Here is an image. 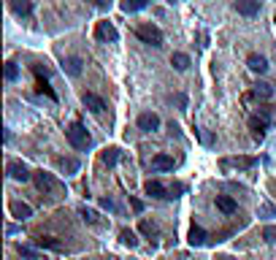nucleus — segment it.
<instances>
[{"label":"nucleus","instance_id":"f257e3e1","mask_svg":"<svg viewBox=\"0 0 276 260\" xmlns=\"http://www.w3.org/2000/svg\"><path fill=\"white\" fill-rule=\"evenodd\" d=\"M33 182H35V187L44 195H62V193H65V184H62L60 179H54L52 173H46V171L33 173Z\"/></svg>","mask_w":276,"mask_h":260},{"label":"nucleus","instance_id":"f03ea898","mask_svg":"<svg viewBox=\"0 0 276 260\" xmlns=\"http://www.w3.org/2000/svg\"><path fill=\"white\" fill-rule=\"evenodd\" d=\"M65 136H68V141H70V146L73 149H90L92 146V136L87 133L84 125H78V122L70 125V128L65 130Z\"/></svg>","mask_w":276,"mask_h":260},{"label":"nucleus","instance_id":"7ed1b4c3","mask_svg":"<svg viewBox=\"0 0 276 260\" xmlns=\"http://www.w3.org/2000/svg\"><path fill=\"white\" fill-rule=\"evenodd\" d=\"M136 35H138L144 44H152V46H157V49L163 46V33H160V27L149 25V22H146V25H138V27H136Z\"/></svg>","mask_w":276,"mask_h":260},{"label":"nucleus","instance_id":"20e7f679","mask_svg":"<svg viewBox=\"0 0 276 260\" xmlns=\"http://www.w3.org/2000/svg\"><path fill=\"white\" fill-rule=\"evenodd\" d=\"M6 173L14 179V182H27L33 173H30V168L25 163H19V160H9V165H6Z\"/></svg>","mask_w":276,"mask_h":260},{"label":"nucleus","instance_id":"39448f33","mask_svg":"<svg viewBox=\"0 0 276 260\" xmlns=\"http://www.w3.org/2000/svg\"><path fill=\"white\" fill-rule=\"evenodd\" d=\"M95 35L100 38V41H106V44H116V41H120V33H116V27L111 25V22H98Z\"/></svg>","mask_w":276,"mask_h":260},{"label":"nucleus","instance_id":"423d86ee","mask_svg":"<svg viewBox=\"0 0 276 260\" xmlns=\"http://www.w3.org/2000/svg\"><path fill=\"white\" fill-rule=\"evenodd\" d=\"M82 103H84V108H90L95 117H100L106 112V103H103V98L100 95H95V92H84V98H82Z\"/></svg>","mask_w":276,"mask_h":260},{"label":"nucleus","instance_id":"0eeeda50","mask_svg":"<svg viewBox=\"0 0 276 260\" xmlns=\"http://www.w3.org/2000/svg\"><path fill=\"white\" fill-rule=\"evenodd\" d=\"M138 128L144 130V133H152L160 128V117L152 114V112H144V114H138Z\"/></svg>","mask_w":276,"mask_h":260},{"label":"nucleus","instance_id":"6e6552de","mask_svg":"<svg viewBox=\"0 0 276 260\" xmlns=\"http://www.w3.org/2000/svg\"><path fill=\"white\" fill-rule=\"evenodd\" d=\"M144 193L146 195H152V198H171V195H168V187H165L163 182H157V179H152V182H146L144 184Z\"/></svg>","mask_w":276,"mask_h":260},{"label":"nucleus","instance_id":"1a4fd4ad","mask_svg":"<svg viewBox=\"0 0 276 260\" xmlns=\"http://www.w3.org/2000/svg\"><path fill=\"white\" fill-rule=\"evenodd\" d=\"M235 11L244 14V17H255V14H260V0H239Z\"/></svg>","mask_w":276,"mask_h":260},{"label":"nucleus","instance_id":"9d476101","mask_svg":"<svg viewBox=\"0 0 276 260\" xmlns=\"http://www.w3.org/2000/svg\"><path fill=\"white\" fill-rule=\"evenodd\" d=\"M255 168L257 157H230V160H222V168Z\"/></svg>","mask_w":276,"mask_h":260},{"label":"nucleus","instance_id":"9b49d317","mask_svg":"<svg viewBox=\"0 0 276 260\" xmlns=\"http://www.w3.org/2000/svg\"><path fill=\"white\" fill-rule=\"evenodd\" d=\"M11 214L17 217L19 222H25V219L33 217V209H30L27 203H22V201H14V203H11Z\"/></svg>","mask_w":276,"mask_h":260},{"label":"nucleus","instance_id":"f8f14e48","mask_svg":"<svg viewBox=\"0 0 276 260\" xmlns=\"http://www.w3.org/2000/svg\"><path fill=\"white\" fill-rule=\"evenodd\" d=\"M268 125H271V122L260 120V117H249V130L255 133V138H265V133H268Z\"/></svg>","mask_w":276,"mask_h":260},{"label":"nucleus","instance_id":"ddd939ff","mask_svg":"<svg viewBox=\"0 0 276 260\" xmlns=\"http://www.w3.org/2000/svg\"><path fill=\"white\" fill-rule=\"evenodd\" d=\"M173 165L176 163H173L171 155H154L152 157V168L154 171H173Z\"/></svg>","mask_w":276,"mask_h":260},{"label":"nucleus","instance_id":"4468645a","mask_svg":"<svg viewBox=\"0 0 276 260\" xmlns=\"http://www.w3.org/2000/svg\"><path fill=\"white\" fill-rule=\"evenodd\" d=\"M217 209L222 211V214H233V211L239 209V203H235V198H230V195H217Z\"/></svg>","mask_w":276,"mask_h":260},{"label":"nucleus","instance_id":"2eb2a0df","mask_svg":"<svg viewBox=\"0 0 276 260\" xmlns=\"http://www.w3.org/2000/svg\"><path fill=\"white\" fill-rule=\"evenodd\" d=\"M206 241H209V233L203 231L201 225H192L190 228V244H192V247H203Z\"/></svg>","mask_w":276,"mask_h":260},{"label":"nucleus","instance_id":"dca6fc26","mask_svg":"<svg viewBox=\"0 0 276 260\" xmlns=\"http://www.w3.org/2000/svg\"><path fill=\"white\" fill-rule=\"evenodd\" d=\"M247 65H249V70H255V73H265V70H268V60L260 57V54H249Z\"/></svg>","mask_w":276,"mask_h":260},{"label":"nucleus","instance_id":"f3484780","mask_svg":"<svg viewBox=\"0 0 276 260\" xmlns=\"http://www.w3.org/2000/svg\"><path fill=\"white\" fill-rule=\"evenodd\" d=\"M252 95H255V98H263V100L273 98V84H268V82H257L255 87H252Z\"/></svg>","mask_w":276,"mask_h":260},{"label":"nucleus","instance_id":"a211bd4d","mask_svg":"<svg viewBox=\"0 0 276 260\" xmlns=\"http://www.w3.org/2000/svg\"><path fill=\"white\" fill-rule=\"evenodd\" d=\"M11 11L19 14V17H30V11H33V3H30V0H14V3H11Z\"/></svg>","mask_w":276,"mask_h":260},{"label":"nucleus","instance_id":"6ab92c4d","mask_svg":"<svg viewBox=\"0 0 276 260\" xmlns=\"http://www.w3.org/2000/svg\"><path fill=\"white\" fill-rule=\"evenodd\" d=\"M38 247H44V249H54V252H62V244L57 239H49V236H41V239H35Z\"/></svg>","mask_w":276,"mask_h":260},{"label":"nucleus","instance_id":"aec40b11","mask_svg":"<svg viewBox=\"0 0 276 260\" xmlns=\"http://www.w3.org/2000/svg\"><path fill=\"white\" fill-rule=\"evenodd\" d=\"M171 62H173V68H176V70H187V68H190V57H187L184 52H176L171 57Z\"/></svg>","mask_w":276,"mask_h":260},{"label":"nucleus","instance_id":"412c9836","mask_svg":"<svg viewBox=\"0 0 276 260\" xmlns=\"http://www.w3.org/2000/svg\"><path fill=\"white\" fill-rule=\"evenodd\" d=\"M100 160H103V165H108V168H111V165H116V160H120V149H116V146L106 149V152L100 155Z\"/></svg>","mask_w":276,"mask_h":260},{"label":"nucleus","instance_id":"4be33fe9","mask_svg":"<svg viewBox=\"0 0 276 260\" xmlns=\"http://www.w3.org/2000/svg\"><path fill=\"white\" fill-rule=\"evenodd\" d=\"M141 9H146V0H133V3H130V0H125V3H122V11L125 14H136Z\"/></svg>","mask_w":276,"mask_h":260},{"label":"nucleus","instance_id":"5701e85b","mask_svg":"<svg viewBox=\"0 0 276 260\" xmlns=\"http://www.w3.org/2000/svg\"><path fill=\"white\" fill-rule=\"evenodd\" d=\"M82 65H84V62L78 60V57L65 60V70H68V76H78V73H82Z\"/></svg>","mask_w":276,"mask_h":260},{"label":"nucleus","instance_id":"b1692460","mask_svg":"<svg viewBox=\"0 0 276 260\" xmlns=\"http://www.w3.org/2000/svg\"><path fill=\"white\" fill-rule=\"evenodd\" d=\"M60 168L65 173H76L78 171V160H73V157H62L60 160Z\"/></svg>","mask_w":276,"mask_h":260},{"label":"nucleus","instance_id":"393cba45","mask_svg":"<svg viewBox=\"0 0 276 260\" xmlns=\"http://www.w3.org/2000/svg\"><path fill=\"white\" fill-rule=\"evenodd\" d=\"M120 239H122L125 247H138V239H136V233H133V231H122Z\"/></svg>","mask_w":276,"mask_h":260},{"label":"nucleus","instance_id":"a878e982","mask_svg":"<svg viewBox=\"0 0 276 260\" xmlns=\"http://www.w3.org/2000/svg\"><path fill=\"white\" fill-rule=\"evenodd\" d=\"M6 79H9V82H17V79H19L17 62H6Z\"/></svg>","mask_w":276,"mask_h":260},{"label":"nucleus","instance_id":"bb28decb","mask_svg":"<svg viewBox=\"0 0 276 260\" xmlns=\"http://www.w3.org/2000/svg\"><path fill=\"white\" fill-rule=\"evenodd\" d=\"M19 255H22V257H27V260H38V257H41L35 247H22V244H19Z\"/></svg>","mask_w":276,"mask_h":260},{"label":"nucleus","instance_id":"cd10ccee","mask_svg":"<svg viewBox=\"0 0 276 260\" xmlns=\"http://www.w3.org/2000/svg\"><path fill=\"white\" fill-rule=\"evenodd\" d=\"M141 233H144V236H154V239H157V236H160V231H157V225L146 222V219H144V222H141Z\"/></svg>","mask_w":276,"mask_h":260},{"label":"nucleus","instance_id":"c85d7f7f","mask_svg":"<svg viewBox=\"0 0 276 260\" xmlns=\"http://www.w3.org/2000/svg\"><path fill=\"white\" fill-rule=\"evenodd\" d=\"M78 214H82V217H84L90 225H95V222H98V214H95L92 209H87V206H82V209H78Z\"/></svg>","mask_w":276,"mask_h":260},{"label":"nucleus","instance_id":"c756f323","mask_svg":"<svg viewBox=\"0 0 276 260\" xmlns=\"http://www.w3.org/2000/svg\"><path fill=\"white\" fill-rule=\"evenodd\" d=\"M257 217H276V206H271V203H263V206L257 209Z\"/></svg>","mask_w":276,"mask_h":260},{"label":"nucleus","instance_id":"7c9ffc66","mask_svg":"<svg viewBox=\"0 0 276 260\" xmlns=\"http://www.w3.org/2000/svg\"><path fill=\"white\" fill-rule=\"evenodd\" d=\"M263 239H265L268 244H276V228H273V225L263 228Z\"/></svg>","mask_w":276,"mask_h":260},{"label":"nucleus","instance_id":"2f4dec72","mask_svg":"<svg viewBox=\"0 0 276 260\" xmlns=\"http://www.w3.org/2000/svg\"><path fill=\"white\" fill-rule=\"evenodd\" d=\"M100 206L108 209V211H120V206H116V203H114L111 198H100Z\"/></svg>","mask_w":276,"mask_h":260},{"label":"nucleus","instance_id":"473e14b6","mask_svg":"<svg viewBox=\"0 0 276 260\" xmlns=\"http://www.w3.org/2000/svg\"><path fill=\"white\" fill-rule=\"evenodd\" d=\"M41 92H46V95H49L52 100H57V95H54V90H52V87L46 84V82H41Z\"/></svg>","mask_w":276,"mask_h":260},{"label":"nucleus","instance_id":"72a5a7b5","mask_svg":"<svg viewBox=\"0 0 276 260\" xmlns=\"http://www.w3.org/2000/svg\"><path fill=\"white\" fill-rule=\"evenodd\" d=\"M130 206H133V209H136L138 214H141V211H144V201H138V198H130Z\"/></svg>","mask_w":276,"mask_h":260},{"label":"nucleus","instance_id":"f704fd0d","mask_svg":"<svg viewBox=\"0 0 276 260\" xmlns=\"http://www.w3.org/2000/svg\"><path fill=\"white\" fill-rule=\"evenodd\" d=\"M19 231H22V228H19V225H11V222H9V225H6V236H17Z\"/></svg>","mask_w":276,"mask_h":260},{"label":"nucleus","instance_id":"c9c22d12","mask_svg":"<svg viewBox=\"0 0 276 260\" xmlns=\"http://www.w3.org/2000/svg\"><path fill=\"white\" fill-rule=\"evenodd\" d=\"M219 260H230V257H219Z\"/></svg>","mask_w":276,"mask_h":260}]
</instances>
